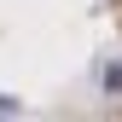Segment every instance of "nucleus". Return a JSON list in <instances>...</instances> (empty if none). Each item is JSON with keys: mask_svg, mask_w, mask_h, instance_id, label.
<instances>
[{"mask_svg": "<svg viewBox=\"0 0 122 122\" xmlns=\"http://www.w3.org/2000/svg\"><path fill=\"white\" fill-rule=\"evenodd\" d=\"M12 111H18V105H12V99H6V93H0V116H12Z\"/></svg>", "mask_w": 122, "mask_h": 122, "instance_id": "2", "label": "nucleus"}, {"mask_svg": "<svg viewBox=\"0 0 122 122\" xmlns=\"http://www.w3.org/2000/svg\"><path fill=\"white\" fill-rule=\"evenodd\" d=\"M105 87H111V93H116V87H122V58H116L111 70H105Z\"/></svg>", "mask_w": 122, "mask_h": 122, "instance_id": "1", "label": "nucleus"}]
</instances>
